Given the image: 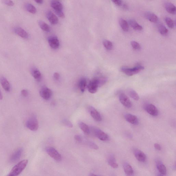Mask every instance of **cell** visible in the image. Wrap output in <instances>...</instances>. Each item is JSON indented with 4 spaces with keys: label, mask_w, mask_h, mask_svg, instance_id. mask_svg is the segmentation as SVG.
Here are the masks:
<instances>
[{
    "label": "cell",
    "mask_w": 176,
    "mask_h": 176,
    "mask_svg": "<svg viewBox=\"0 0 176 176\" xmlns=\"http://www.w3.org/2000/svg\"><path fill=\"white\" fill-rule=\"evenodd\" d=\"M21 93L23 96L25 97L27 96L28 94L27 90H21Z\"/></svg>",
    "instance_id": "obj_43"
},
{
    "label": "cell",
    "mask_w": 176,
    "mask_h": 176,
    "mask_svg": "<svg viewBox=\"0 0 176 176\" xmlns=\"http://www.w3.org/2000/svg\"><path fill=\"white\" fill-rule=\"evenodd\" d=\"M28 163L27 160H24L21 161L13 167L8 175L9 176L18 175L25 168Z\"/></svg>",
    "instance_id": "obj_1"
},
{
    "label": "cell",
    "mask_w": 176,
    "mask_h": 176,
    "mask_svg": "<svg viewBox=\"0 0 176 176\" xmlns=\"http://www.w3.org/2000/svg\"><path fill=\"white\" fill-rule=\"evenodd\" d=\"M166 10L170 14L174 15L176 14V7L172 3L169 2H166L164 4Z\"/></svg>",
    "instance_id": "obj_21"
},
{
    "label": "cell",
    "mask_w": 176,
    "mask_h": 176,
    "mask_svg": "<svg viewBox=\"0 0 176 176\" xmlns=\"http://www.w3.org/2000/svg\"><path fill=\"white\" fill-rule=\"evenodd\" d=\"M51 6L55 11H62L63 9V5L59 0H52Z\"/></svg>",
    "instance_id": "obj_20"
},
{
    "label": "cell",
    "mask_w": 176,
    "mask_h": 176,
    "mask_svg": "<svg viewBox=\"0 0 176 176\" xmlns=\"http://www.w3.org/2000/svg\"><path fill=\"white\" fill-rule=\"evenodd\" d=\"M0 82L4 90L5 91L9 92L11 90V85L8 80L4 77L0 78Z\"/></svg>",
    "instance_id": "obj_19"
},
{
    "label": "cell",
    "mask_w": 176,
    "mask_h": 176,
    "mask_svg": "<svg viewBox=\"0 0 176 176\" xmlns=\"http://www.w3.org/2000/svg\"><path fill=\"white\" fill-rule=\"evenodd\" d=\"M31 73H32V76L38 82H40L42 80V75L41 72L36 67H32L31 69Z\"/></svg>",
    "instance_id": "obj_17"
},
{
    "label": "cell",
    "mask_w": 176,
    "mask_h": 176,
    "mask_svg": "<svg viewBox=\"0 0 176 176\" xmlns=\"http://www.w3.org/2000/svg\"><path fill=\"white\" fill-rule=\"evenodd\" d=\"M154 147H155V148L158 150H161L162 149L160 145L157 144V143L154 144Z\"/></svg>",
    "instance_id": "obj_44"
},
{
    "label": "cell",
    "mask_w": 176,
    "mask_h": 176,
    "mask_svg": "<svg viewBox=\"0 0 176 176\" xmlns=\"http://www.w3.org/2000/svg\"><path fill=\"white\" fill-rule=\"evenodd\" d=\"M131 46L134 50H140L141 46L140 44L138 43L135 42V41H132L131 42Z\"/></svg>",
    "instance_id": "obj_37"
},
{
    "label": "cell",
    "mask_w": 176,
    "mask_h": 176,
    "mask_svg": "<svg viewBox=\"0 0 176 176\" xmlns=\"http://www.w3.org/2000/svg\"><path fill=\"white\" fill-rule=\"evenodd\" d=\"M81 144L86 145L91 148L92 149L97 150L98 149V146L95 144L94 142H92V141L88 140L84 138L83 137Z\"/></svg>",
    "instance_id": "obj_24"
},
{
    "label": "cell",
    "mask_w": 176,
    "mask_h": 176,
    "mask_svg": "<svg viewBox=\"0 0 176 176\" xmlns=\"http://www.w3.org/2000/svg\"><path fill=\"white\" fill-rule=\"evenodd\" d=\"M26 8L27 10L29 12L32 13V14H34L37 12V9H36L35 7L32 4H29V3L26 4Z\"/></svg>",
    "instance_id": "obj_33"
},
{
    "label": "cell",
    "mask_w": 176,
    "mask_h": 176,
    "mask_svg": "<svg viewBox=\"0 0 176 176\" xmlns=\"http://www.w3.org/2000/svg\"><path fill=\"white\" fill-rule=\"evenodd\" d=\"M144 69V67L141 65H136L132 68L125 67H122L121 68V71L129 76H132Z\"/></svg>",
    "instance_id": "obj_2"
},
{
    "label": "cell",
    "mask_w": 176,
    "mask_h": 176,
    "mask_svg": "<svg viewBox=\"0 0 176 176\" xmlns=\"http://www.w3.org/2000/svg\"><path fill=\"white\" fill-rule=\"evenodd\" d=\"M62 123L66 126L69 128H72L73 125L72 123L69 120L67 119H64L62 121Z\"/></svg>",
    "instance_id": "obj_38"
},
{
    "label": "cell",
    "mask_w": 176,
    "mask_h": 176,
    "mask_svg": "<svg viewBox=\"0 0 176 176\" xmlns=\"http://www.w3.org/2000/svg\"><path fill=\"white\" fill-rule=\"evenodd\" d=\"M91 131L93 134L98 138L103 141H107L109 140V136L106 133L98 128H91Z\"/></svg>",
    "instance_id": "obj_3"
},
{
    "label": "cell",
    "mask_w": 176,
    "mask_h": 176,
    "mask_svg": "<svg viewBox=\"0 0 176 176\" xmlns=\"http://www.w3.org/2000/svg\"><path fill=\"white\" fill-rule=\"evenodd\" d=\"M111 1L118 6H121L123 4L122 0H111Z\"/></svg>",
    "instance_id": "obj_41"
},
{
    "label": "cell",
    "mask_w": 176,
    "mask_h": 176,
    "mask_svg": "<svg viewBox=\"0 0 176 176\" xmlns=\"http://www.w3.org/2000/svg\"><path fill=\"white\" fill-rule=\"evenodd\" d=\"M38 24L39 27L44 32H50V26L44 21L39 20L38 21Z\"/></svg>",
    "instance_id": "obj_30"
},
{
    "label": "cell",
    "mask_w": 176,
    "mask_h": 176,
    "mask_svg": "<svg viewBox=\"0 0 176 176\" xmlns=\"http://www.w3.org/2000/svg\"><path fill=\"white\" fill-rule=\"evenodd\" d=\"M78 125L80 129L83 131L84 133L87 134H90V129L88 125L82 122H80L79 123Z\"/></svg>",
    "instance_id": "obj_29"
},
{
    "label": "cell",
    "mask_w": 176,
    "mask_h": 176,
    "mask_svg": "<svg viewBox=\"0 0 176 176\" xmlns=\"http://www.w3.org/2000/svg\"><path fill=\"white\" fill-rule=\"evenodd\" d=\"M128 93L131 98L135 100V101H138L139 99V96L134 90L132 89H129L128 90Z\"/></svg>",
    "instance_id": "obj_31"
},
{
    "label": "cell",
    "mask_w": 176,
    "mask_h": 176,
    "mask_svg": "<svg viewBox=\"0 0 176 176\" xmlns=\"http://www.w3.org/2000/svg\"><path fill=\"white\" fill-rule=\"evenodd\" d=\"M56 14L59 17L61 18H65V15L62 11H55Z\"/></svg>",
    "instance_id": "obj_40"
},
{
    "label": "cell",
    "mask_w": 176,
    "mask_h": 176,
    "mask_svg": "<svg viewBox=\"0 0 176 176\" xmlns=\"http://www.w3.org/2000/svg\"><path fill=\"white\" fill-rule=\"evenodd\" d=\"M46 16L51 24L55 25L58 23L59 22L58 18L52 11H47L46 13Z\"/></svg>",
    "instance_id": "obj_14"
},
{
    "label": "cell",
    "mask_w": 176,
    "mask_h": 176,
    "mask_svg": "<svg viewBox=\"0 0 176 176\" xmlns=\"http://www.w3.org/2000/svg\"><path fill=\"white\" fill-rule=\"evenodd\" d=\"M144 108L147 112L151 116H157L159 114L158 110L154 105L148 104L146 105Z\"/></svg>",
    "instance_id": "obj_10"
},
{
    "label": "cell",
    "mask_w": 176,
    "mask_h": 176,
    "mask_svg": "<svg viewBox=\"0 0 176 176\" xmlns=\"http://www.w3.org/2000/svg\"><path fill=\"white\" fill-rule=\"evenodd\" d=\"M129 24L131 27L134 30L141 31L143 29L142 26L140 25L134 19H131L129 21Z\"/></svg>",
    "instance_id": "obj_27"
},
{
    "label": "cell",
    "mask_w": 176,
    "mask_h": 176,
    "mask_svg": "<svg viewBox=\"0 0 176 176\" xmlns=\"http://www.w3.org/2000/svg\"><path fill=\"white\" fill-rule=\"evenodd\" d=\"M99 86L98 83L96 78H93L89 83L88 88L89 92L92 94L96 93L98 91Z\"/></svg>",
    "instance_id": "obj_6"
},
{
    "label": "cell",
    "mask_w": 176,
    "mask_h": 176,
    "mask_svg": "<svg viewBox=\"0 0 176 176\" xmlns=\"http://www.w3.org/2000/svg\"><path fill=\"white\" fill-rule=\"evenodd\" d=\"M125 118L128 122L134 125H137L139 124L138 118L136 116L131 114H127L125 116Z\"/></svg>",
    "instance_id": "obj_16"
},
{
    "label": "cell",
    "mask_w": 176,
    "mask_h": 176,
    "mask_svg": "<svg viewBox=\"0 0 176 176\" xmlns=\"http://www.w3.org/2000/svg\"><path fill=\"white\" fill-rule=\"evenodd\" d=\"M103 44L105 48L107 50H112L113 44L110 41L107 40H104L103 41Z\"/></svg>",
    "instance_id": "obj_32"
},
{
    "label": "cell",
    "mask_w": 176,
    "mask_h": 176,
    "mask_svg": "<svg viewBox=\"0 0 176 176\" xmlns=\"http://www.w3.org/2000/svg\"><path fill=\"white\" fill-rule=\"evenodd\" d=\"M74 139L77 142L81 144L82 139H83V137L81 136L78 135H75L74 136Z\"/></svg>",
    "instance_id": "obj_42"
},
{
    "label": "cell",
    "mask_w": 176,
    "mask_h": 176,
    "mask_svg": "<svg viewBox=\"0 0 176 176\" xmlns=\"http://www.w3.org/2000/svg\"><path fill=\"white\" fill-rule=\"evenodd\" d=\"M27 127L31 131H37L39 128V124L35 117L32 116L29 118L26 123Z\"/></svg>",
    "instance_id": "obj_4"
},
{
    "label": "cell",
    "mask_w": 176,
    "mask_h": 176,
    "mask_svg": "<svg viewBox=\"0 0 176 176\" xmlns=\"http://www.w3.org/2000/svg\"><path fill=\"white\" fill-rule=\"evenodd\" d=\"M87 86V80L84 78H82L80 79L78 82V86L80 91L82 93H84L86 89Z\"/></svg>",
    "instance_id": "obj_26"
},
{
    "label": "cell",
    "mask_w": 176,
    "mask_h": 176,
    "mask_svg": "<svg viewBox=\"0 0 176 176\" xmlns=\"http://www.w3.org/2000/svg\"><path fill=\"white\" fill-rule=\"evenodd\" d=\"M88 109L90 115L94 119L97 121H101L102 118L101 114L97 110L93 107L89 106Z\"/></svg>",
    "instance_id": "obj_11"
},
{
    "label": "cell",
    "mask_w": 176,
    "mask_h": 176,
    "mask_svg": "<svg viewBox=\"0 0 176 176\" xmlns=\"http://www.w3.org/2000/svg\"><path fill=\"white\" fill-rule=\"evenodd\" d=\"M134 152L135 157L138 161L142 162H145L146 156L144 152L138 149H135Z\"/></svg>",
    "instance_id": "obj_12"
},
{
    "label": "cell",
    "mask_w": 176,
    "mask_h": 176,
    "mask_svg": "<svg viewBox=\"0 0 176 176\" xmlns=\"http://www.w3.org/2000/svg\"><path fill=\"white\" fill-rule=\"evenodd\" d=\"M123 7L124 8V9H127L128 8V7L126 4H124L123 6Z\"/></svg>",
    "instance_id": "obj_48"
},
{
    "label": "cell",
    "mask_w": 176,
    "mask_h": 176,
    "mask_svg": "<svg viewBox=\"0 0 176 176\" xmlns=\"http://www.w3.org/2000/svg\"><path fill=\"white\" fill-rule=\"evenodd\" d=\"M159 32L162 35L165 36L167 35L168 32V30L162 24H159L158 26Z\"/></svg>",
    "instance_id": "obj_34"
},
{
    "label": "cell",
    "mask_w": 176,
    "mask_h": 176,
    "mask_svg": "<svg viewBox=\"0 0 176 176\" xmlns=\"http://www.w3.org/2000/svg\"><path fill=\"white\" fill-rule=\"evenodd\" d=\"M119 101L124 106L127 108L132 106V103L129 99L124 93L120 94L119 96Z\"/></svg>",
    "instance_id": "obj_9"
},
{
    "label": "cell",
    "mask_w": 176,
    "mask_h": 176,
    "mask_svg": "<svg viewBox=\"0 0 176 176\" xmlns=\"http://www.w3.org/2000/svg\"><path fill=\"white\" fill-rule=\"evenodd\" d=\"M124 170L127 175H132L134 173V170L132 167L127 162L125 163L123 165Z\"/></svg>",
    "instance_id": "obj_23"
},
{
    "label": "cell",
    "mask_w": 176,
    "mask_h": 176,
    "mask_svg": "<svg viewBox=\"0 0 176 176\" xmlns=\"http://www.w3.org/2000/svg\"><path fill=\"white\" fill-rule=\"evenodd\" d=\"M39 93L41 97L45 100L50 99L52 95V90L46 87H43L41 88Z\"/></svg>",
    "instance_id": "obj_7"
},
{
    "label": "cell",
    "mask_w": 176,
    "mask_h": 176,
    "mask_svg": "<svg viewBox=\"0 0 176 176\" xmlns=\"http://www.w3.org/2000/svg\"><path fill=\"white\" fill-rule=\"evenodd\" d=\"M144 16L151 22L156 23L158 21L159 19L157 16L152 12H146L144 14Z\"/></svg>",
    "instance_id": "obj_18"
},
{
    "label": "cell",
    "mask_w": 176,
    "mask_h": 176,
    "mask_svg": "<svg viewBox=\"0 0 176 176\" xmlns=\"http://www.w3.org/2000/svg\"><path fill=\"white\" fill-rule=\"evenodd\" d=\"M14 32L16 34L24 39H27L29 37L28 34L24 29L20 27L15 28Z\"/></svg>",
    "instance_id": "obj_15"
},
{
    "label": "cell",
    "mask_w": 176,
    "mask_h": 176,
    "mask_svg": "<svg viewBox=\"0 0 176 176\" xmlns=\"http://www.w3.org/2000/svg\"><path fill=\"white\" fill-rule=\"evenodd\" d=\"M119 23L123 31L125 32H128L129 31V24L126 20L122 18L120 19L119 20Z\"/></svg>",
    "instance_id": "obj_28"
},
{
    "label": "cell",
    "mask_w": 176,
    "mask_h": 176,
    "mask_svg": "<svg viewBox=\"0 0 176 176\" xmlns=\"http://www.w3.org/2000/svg\"><path fill=\"white\" fill-rule=\"evenodd\" d=\"M108 162L109 165L113 168H117L118 164L116 162V159L113 154L110 155L108 159Z\"/></svg>",
    "instance_id": "obj_25"
},
{
    "label": "cell",
    "mask_w": 176,
    "mask_h": 176,
    "mask_svg": "<svg viewBox=\"0 0 176 176\" xmlns=\"http://www.w3.org/2000/svg\"><path fill=\"white\" fill-rule=\"evenodd\" d=\"M23 152L22 148H19L13 153L10 158V161L12 162L17 161L20 158Z\"/></svg>",
    "instance_id": "obj_13"
},
{
    "label": "cell",
    "mask_w": 176,
    "mask_h": 176,
    "mask_svg": "<svg viewBox=\"0 0 176 176\" xmlns=\"http://www.w3.org/2000/svg\"><path fill=\"white\" fill-rule=\"evenodd\" d=\"M34 1L38 4H42L43 3V0H34Z\"/></svg>",
    "instance_id": "obj_46"
},
{
    "label": "cell",
    "mask_w": 176,
    "mask_h": 176,
    "mask_svg": "<svg viewBox=\"0 0 176 176\" xmlns=\"http://www.w3.org/2000/svg\"><path fill=\"white\" fill-rule=\"evenodd\" d=\"M48 42L49 45L53 49H57L60 46V42L58 38L55 36H51L49 37Z\"/></svg>",
    "instance_id": "obj_8"
},
{
    "label": "cell",
    "mask_w": 176,
    "mask_h": 176,
    "mask_svg": "<svg viewBox=\"0 0 176 176\" xmlns=\"http://www.w3.org/2000/svg\"><path fill=\"white\" fill-rule=\"evenodd\" d=\"M156 163L159 172L163 175H166L167 174V170L165 165L160 161H157L156 162Z\"/></svg>",
    "instance_id": "obj_22"
},
{
    "label": "cell",
    "mask_w": 176,
    "mask_h": 176,
    "mask_svg": "<svg viewBox=\"0 0 176 176\" xmlns=\"http://www.w3.org/2000/svg\"><path fill=\"white\" fill-rule=\"evenodd\" d=\"M165 21L166 24L169 28L171 29L173 28L175 24H174L173 21L171 18L168 17L165 18Z\"/></svg>",
    "instance_id": "obj_36"
},
{
    "label": "cell",
    "mask_w": 176,
    "mask_h": 176,
    "mask_svg": "<svg viewBox=\"0 0 176 176\" xmlns=\"http://www.w3.org/2000/svg\"><path fill=\"white\" fill-rule=\"evenodd\" d=\"M46 151L50 157L57 161H60L62 160V157L58 151L54 148L48 147L46 148Z\"/></svg>",
    "instance_id": "obj_5"
},
{
    "label": "cell",
    "mask_w": 176,
    "mask_h": 176,
    "mask_svg": "<svg viewBox=\"0 0 176 176\" xmlns=\"http://www.w3.org/2000/svg\"><path fill=\"white\" fill-rule=\"evenodd\" d=\"M96 78L98 83L99 86H103L107 81V78L106 77L101 76L98 77H96Z\"/></svg>",
    "instance_id": "obj_35"
},
{
    "label": "cell",
    "mask_w": 176,
    "mask_h": 176,
    "mask_svg": "<svg viewBox=\"0 0 176 176\" xmlns=\"http://www.w3.org/2000/svg\"><path fill=\"white\" fill-rule=\"evenodd\" d=\"M2 1L4 4L8 6H13L14 5V3L11 0H2Z\"/></svg>",
    "instance_id": "obj_39"
},
{
    "label": "cell",
    "mask_w": 176,
    "mask_h": 176,
    "mask_svg": "<svg viewBox=\"0 0 176 176\" xmlns=\"http://www.w3.org/2000/svg\"><path fill=\"white\" fill-rule=\"evenodd\" d=\"M54 78L56 80H58L60 78V75L58 73H55L54 74Z\"/></svg>",
    "instance_id": "obj_45"
},
{
    "label": "cell",
    "mask_w": 176,
    "mask_h": 176,
    "mask_svg": "<svg viewBox=\"0 0 176 176\" xmlns=\"http://www.w3.org/2000/svg\"><path fill=\"white\" fill-rule=\"evenodd\" d=\"M3 98L2 94H1V91H0V100H2Z\"/></svg>",
    "instance_id": "obj_47"
}]
</instances>
